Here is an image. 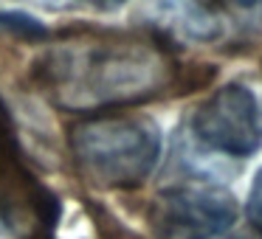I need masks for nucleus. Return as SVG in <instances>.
<instances>
[{
    "label": "nucleus",
    "mask_w": 262,
    "mask_h": 239,
    "mask_svg": "<svg viewBox=\"0 0 262 239\" xmlns=\"http://www.w3.org/2000/svg\"><path fill=\"white\" fill-rule=\"evenodd\" d=\"M74 166L96 188H138L161 158V130L147 115H91L68 130Z\"/></svg>",
    "instance_id": "nucleus-2"
},
{
    "label": "nucleus",
    "mask_w": 262,
    "mask_h": 239,
    "mask_svg": "<svg viewBox=\"0 0 262 239\" xmlns=\"http://www.w3.org/2000/svg\"><path fill=\"white\" fill-rule=\"evenodd\" d=\"M147 220L158 239H214L234 225L237 200L223 186H175L149 203Z\"/></svg>",
    "instance_id": "nucleus-4"
},
{
    "label": "nucleus",
    "mask_w": 262,
    "mask_h": 239,
    "mask_svg": "<svg viewBox=\"0 0 262 239\" xmlns=\"http://www.w3.org/2000/svg\"><path fill=\"white\" fill-rule=\"evenodd\" d=\"M0 31L17 34L23 40H40V37L48 34L40 20L31 17V14H23V12H3L0 14Z\"/></svg>",
    "instance_id": "nucleus-6"
},
{
    "label": "nucleus",
    "mask_w": 262,
    "mask_h": 239,
    "mask_svg": "<svg viewBox=\"0 0 262 239\" xmlns=\"http://www.w3.org/2000/svg\"><path fill=\"white\" fill-rule=\"evenodd\" d=\"M155 20L161 29L194 42H214L223 34L220 17L200 0H155Z\"/></svg>",
    "instance_id": "nucleus-5"
},
{
    "label": "nucleus",
    "mask_w": 262,
    "mask_h": 239,
    "mask_svg": "<svg viewBox=\"0 0 262 239\" xmlns=\"http://www.w3.org/2000/svg\"><path fill=\"white\" fill-rule=\"evenodd\" d=\"M93 220H96V225H99V231H102L104 239H141L138 233H133L130 228H124V222H119L104 208H93Z\"/></svg>",
    "instance_id": "nucleus-7"
},
{
    "label": "nucleus",
    "mask_w": 262,
    "mask_h": 239,
    "mask_svg": "<svg viewBox=\"0 0 262 239\" xmlns=\"http://www.w3.org/2000/svg\"><path fill=\"white\" fill-rule=\"evenodd\" d=\"M29 3H37V6H42V9H65V6H71V3H76V0H29Z\"/></svg>",
    "instance_id": "nucleus-9"
},
{
    "label": "nucleus",
    "mask_w": 262,
    "mask_h": 239,
    "mask_svg": "<svg viewBox=\"0 0 262 239\" xmlns=\"http://www.w3.org/2000/svg\"><path fill=\"white\" fill-rule=\"evenodd\" d=\"M93 3H99V6L110 9V6H119V3H124V0H93Z\"/></svg>",
    "instance_id": "nucleus-11"
},
{
    "label": "nucleus",
    "mask_w": 262,
    "mask_h": 239,
    "mask_svg": "<svg viewBox=\"0 0 262 239\" xmlns=\"http://www.w3.org/2000/svg\"><path fill=\"white\" fill-rule=\"evenodd\" d=\"M175 65L138 37H82L48 48L34 68L37 85L57 107L102 113L147 102L172 85Z\"/></svg>",
    "instance_id": "nucleus-1"
},
{
    "label": "nucleus",
    "mask_w": 262,
    "mask_h": 239,
    "mask_svg": "<svg viewBox=\"0 0 262 239\" xmlns=\"http://www.w3.org/2000/svg\"><path fill=\"white\" fill-rule=\"evenodd\" d=\"M245 208H248L251 225L262 233V169L254 175V183H251V188H248V203H245Z\"/></svg>",
    "instance_id": "nucleus-8"
},
{
    "label": "nucleus",
    "mask_w": 262,
    "mask_h": 239,
    "mask_svg": "<svg viewBox=\"0 0 262 239\" xmlns=\"http://www.w3.org/2000/svg\"><path fill=\"white\" fill-rule=\"evenodd\" d=\"M234 239H245V236H234Z\"/></svg>",
    "instance_id": "nucleus-12"
},
{
    "label": "nucleus",
    "mask_w": 262,
    "mask_h": 239,
    "mask_svg": "<svg viewBox=\"0 0 262 239\" xmlns=\"http://www.w3.org/2000/svg\"><path fill=\"white\" fill-rule=\"evenodd\" d=\"M189 135L209 152L251 158L262 147V110L256 96L239 82L214 90L189 121Z\"/></svg>",
    "instance_id": "nucleus-3"
},
{
    "label": "nucleus",
    "mask_w": 262,
    "mask_h": 239,
    "mask_svg": "<svg viewBox=\"0 0 262 239\" xmlns=\"http://www.w3.org/2000/svg\"><path fill=\"white\" fill-rule=\"evenodd\" d=\"M226 3H231V6H239V9H251V6H256L259 0H226Z\"/></svg>",
    "instance_id": "nucleus-10"
}]
</instances>
